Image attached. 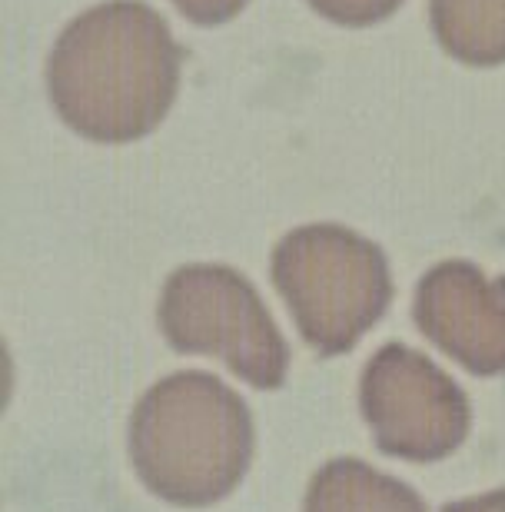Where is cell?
<instances>
[{"instance_id": "6da1fadb", "label": "cell", "mask_w": 505, "mask_h": 512, "mask_svg": "<svg viewBox=\"0 0 505 512\" xmlns=\"http://www.w3.org/2000/svg\"><path fill=\"white\" fill-rule=\"evenodd\" d=\"M183 50L143 0H107L64 27L47 57L60 120L97 143L140 140L170 114Z\"/></svg>"}, {"instance_id": "7a4b0ae2", "label": "cell", "mask_w": 505, "mask_h": 512, "mask_svg": "<svg viewBox=\"0 0 505 512\" xmlns=\"http://www.w3.org/2000/svg\"><path fill=\"white\" fill-rule=\"evenodd\" d=\"M130 459L153 496L173 506H213L250 469L253 416L216 376L173 373L133 409Z\"/></svg>"}, {"instance_id": "3957f363", "label": "cell", "mask_w": 505, "mask_h": 512, "mask_svg": "<svg viewBox=\"0 0 505 512\" xmlns=\"http://www.w3.org/2000/svg\"><path fill=\"white\" fill-rule=\"evenodd\" d=\"M273 283L319 356L353 350L393 300L383 247L339 223L286 233L273 250Z\"/></svg>"}, {"instance_id": "277c9868", "label": "cell", "mask_w": 505, "mask_h": 512, "mask_svg": "<svg viewBox=\"0 0 505 512\" xmlns=\"http://www.w3.org/2000/svg\"><path fill=\"white\" fill-rule=\"evenodd\" d=\"M157 316L177 353L220 356L246 383L283 386L290 350L243 273L213 263L180 266L163 286Z\"/></svg>"}, {"instance_id": "5b68a950", "label": "cell", "mask_w": 505, "mask_h": 512, "mask_svg": "<svg viewBox=\"0 0 505 512\" xmlns=\"http://www.w3.org/2000/svg\"><path fill=\"white\" fill-rule=\"evenodd\" d=\"M359 406L376 446L409 463H436L456 453L472 423L462 386L403 343H386L366 363Z\"/></svg>"}, {"instance_id": "8992f818", "label": "cell", "mask_w": 505, "mask_h": 512, "mask_svg": "<svg viewBox=\"0 0 505 512\" xmlns=\"http://www.w3.org/2000/svg\"><path fill=\"white\" fill-rule=\"evenodd\" d=\"M416 326L476 376L505 373V276L449 260L422 276L412 303Z\"/></svg>"}, {"instance_id": "52a82bcc", "label": "cell", "mask_w": 505, "mask_h": 512, "mask_svg": "<svg viewBox=\"0 0 505 512\" xmlns=\"http://www.w3.org/2000/svg\"><path fill=\"white\" fill-rule=\"evenodd\" d=\"M303 512H429L419 493L363 459H333L313 476Z\"/></svg>"}, {"instance_id": "ba28073f", "label": "cell", "mask_w": 505, "mask_h": 512, "mask_svg": "<svg viewBox=\"0 0 505 512\" xmlns=\"http://www.w3.org/2000/svg\"><path fill=\"white\" fill-rule=\"evenodd\" d=\"M432 34L472 67L505 64V0H429Z\"/></svg>"}, {"instance_id": "9c48e42d", "label": "cell", "mask_w": 505, "mask_h": 512, "mask_svg": "<svg viewBox=\"0 0 505 512\" xmlns=\"http://www.w3.org/2000/svg\"><path fill=\"white\" fill-rule=\"evenodd\" d=\"M399 4H403V0H309V7H313L319 17L333 20V24H343V27L379 24V20H386Z\"/></svg>"}, {"instance_id": "30bf717a", "label": "cell", "mask_w": 505, "mask_h": 512, "mask_svg": "<svg viewBox=\"0 0 505 512\" xmlns=\"http://www.w3.org/2000/svg\"><path fill=\"white\" fill-rule=\"evenodd\" d=\"M180 7L183 17H190L193 24L213 27V24H226L233 20L240 10L250 4V0H173Z\"/></svg>"}, {"instance_id": "8fae6325", "label": "cell", "mask_w": 505, "mask_h": 512, "mask_svg": "<svg viewBox=\"0 0 505 512\" xmlns=\"http://www.w3.org/2000/svg\"><path fill=\"white\" fill-rule=\"evenodd\" d=\"M442 512H505V489L462 499V503H449V506H442Z\"/></svg>"}]
</instances>
